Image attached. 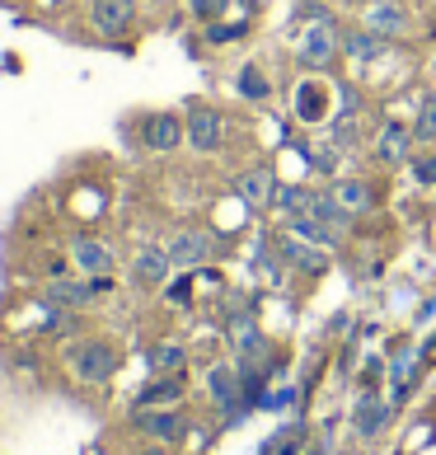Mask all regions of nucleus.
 Masks as SVG:
<instances>
[{"mask_svg":"<svg viewBox=\"0 0 436 455\" xmlns=\"http://www.w3.org/2000/svg\"><path fill=\"white\" fill-rule=\"evenodd\" d=\"M338 52H343V43H338V28L329 24V14H320L296 43V57H300V66H310V71H324Z\"/></svg>","mask_w":436,"mask_h":455,"instance_id":"1","label":"nucleus"},{"mask_svg":"<svg viewBox=\"0 0 436 455\" xmlns=\"http://www.w3.org/2000/svg\"><path fill=\"white\" fill-rule=\"evenodd\" d=\"M71 366H75L80 380L99 385V380H108L113 371H117V347L104 343V339H90V343H80V347L71 352Z\"/></svg>","mask_w":436,"mask_h":455,"instance_id":"2","label":"nucleus"},{"mask_svg":"<svg viewBox=\"0 0 436 455\" xmlns=\"http://www.w3.org/2000/svg\"><path fill=\"white\" fill-rule=\"evenodd\" d=\"M183 123H188V146L197 156H216V150L226 146V117L216 108H193Z\"/></svg>","mask_w":436,"mask_h":455,"instance_id":"3","label":"nucleus"},{"mask_svg":"<svg viewBox=\"0 0 436 455\" xmlns=\"http://www.w3.org/2000/svg\"><path fill=\"white\" fill-rule=\"evenodd\" d=\"M141 141L150 150H160V156H170V150H178L183 141H188V123H183L178 113H155V117H146Z\"/></svg>","mask_w":436,"mask_h":455,"instance_id":"4","label":"nucleus"},{"mask_svg":"<svg viewBox=\"0 0 436 455\" xmlns=\"http://www.w3.org/2000/svg\"><path fill=\"white\" fill-rule=\"evenodd\" d=\"M90 20L104 38H123L137 24V0H90Z\"/></svg>","mask_w":436,"mask_h":455,"instance_id":"5","label":"nucleus"},{"mask_svg":"<svg viewBox=\"0 0 436 455\" xmlns=\"http://www.w3.org/2000/svg\"><path fill=\"white\" fill-rule=\"evenodd\" d=\"M170 259H174V267H202L211 259V235L207 230H178L170 240Z\"/></svg>","mask_w":436,"mask_h":455,"instance_id":"6","label":"nucleus"},{"mask_svg":"<svg viewBox=\"0 0 436 455\" xmlns=\"http://www.w3.org/2000/svg\"><path fill=\"white\" fill-rule=\"evenodd\" d=\"M170 267H174L170 249H155V244H146L141 254H137V263H131V277H137L141 286H164V282H170Z\"/></svg>","mask_w":436,"mask_h":455,"instance_id":"7","label":"nucleus"},{"mask_svg":"<svg viewBox=\"0 0 436 455\" xmlns=\"http://www.w3.org/2000/svg\"><path fill=\"white\" fill-rule=\"evenodd\" d=\"M413 156V127L408 123H384V132L376 137V160L384 164H399Z\"/></svg>","mask_w":436,"mask_h":455,"instance_id":"8","label":"nucleus"},{"mask_svg":"<svg viewBox=\"0 0 436 455\" xmlns=\"http://www.w3.org/2000/svg\"><path fill=\"white\" fill-rule=\"evenodd\" d=\"M71 259H75L80 273H90V277H108L113 267H117L113 249L99 244V240H75V244H71Z\"/></svg>","mask_w":436,"mask_h":455,"instance_id":"9","label":"nucleus"},{"mask_svg":"<svg viewBox=\"0 0 436 455\" xmlns=\"http://www.w3.org/2000/svg\"><path fill=\"white\" fill-rule=\"evenodd\" d=\"M273 188H277V174L267 170V164H258V170H249V174L234 179V193H240L249 207H263V202L273 197Z\"/></svg>","mask_w":436,"mask_h":455,"instance_id":"10","label":"nucleus"},{"mask_svg":"<svg viewBox=\"0 0 436 455\" xmlns=\"http://www.w3.org/2000/svg\"><path fill=\"white\" fill-rule=\"evenodd\" d=\"M137 427H141L146 436H155V442H164V446H170V442H178V436L188 432V423H183V418H178L174 409H160V413H141V418H137Z\"/></svg>","mask_w":436,"mask_h":455,"instance_id":"11","label":"nucleus"},{"mask_svg":"<svg viewBox=\"0 0 436 455\" xmlns=\"http://www.w3.org/2000/svg\"><path fill=\"white\" fill-rule=\"evenodd\" d=\"M366 28L384 33V38H399V33H408V14L394 5V0H376L371 10H366Z\"/></svg>","mask_w":436,"mask_h":455,"instance_id":"12","label":"nucleus"},{"mask_svg":"<svg viewBox=\"0 0 436 455\" xmlns=\"http://www.w3.org/2000/svg\"><path fill=\"white\" fill-rule=\"evenodd\" d=\"M333 202H338V207L347 212V216H357V212H366L376 202V188L366 179H343V183H333Z\"/></svg>","mask_w":436,"mask_h":455,"instance_id":"13","label":"nucleus"},{"mask_svg":"<svg viewBox=\"0 0 436 455\" xmlns=\"http://www.w3.org/2000/svg\"><path fill=\"white\" fill-rule=\"evenodd\" d=\"M291 230H296V240H305V244H320V249H333L343 240L338 230H333L329 221H320V216H291Z\"/></svg>","mask_w":436,"mask_h":455,"instance_id":"14","label":"nucleus"},{"mask_svg":"<svg viewBox=\"0 0 436 455\" xmlns=\"http://www.w3.org/2000/svg\"><path fill=\"white\" fill-rule=\"evenodd\" d=\"M343 47H347V57H357V61H376V57L390 52V38L376 33V28H361V33H347Z\"/></svg>","mask_w":436,"mask_h":455,"instance_id":"15","label":"nucleus"},{"mask_svg":"<svg viewBox=\"0 0 436 455\" xmlns=\"http://www.w3.org/2000/svg\"><path fill=\"white\" fill-rule=\"evenodd\" d=\"M281 254H287V263L291 267H300V273H324V267H329V259H324V249L320 244H305V240H287V244H281Z\"/></svg>","mask_w":436,"mask_h":455,"instance_id":"16","label":"nucleus"},{"mask_svg":"<svg viewBox=\"0 0 436 455\" xmlns=\"http://www.w3.org/2000/svg\"><path fill=\"white\" fill-rule=\"evenodd\" d=\"M384 418H390V409H384V399H376V395H361L357 413H352V423H357V432H361V436H376V432L384 427Z\"/></svg>","mask_w":436,"mask_h":455,"instance_id":"17","label":"nucleus"},{"mask_svg":"<svg viewBox=\"0 0 436 455\" xmlns=\"http://www.w3.org/2000/svg\"><path fill=\"white\" fill-rule=\"evenodd\" d=\"M296 117L300 123H320L324 117V85L320 80H305V85L296 90Z\"/></svg>","mask_w":436,"mask_h":455,"instance_id":"18","label":"nucleus"},{"mask_svg":"<svg viewBox=\"0 0 436 455\" xmlns=\"http://www.w3.org/2000/svg\"><path fill=\"white\" fill-rule=\"evenodd\" d=\"M234 90H240L244 99H254V104H263V99L273 94V80H267L258 66L249 61V66H240V76H234Z\"/></svg>","mask_w":436,"mask_h":455,"instance_id":"19","label":"nucleus"},{"mask_svg":"<svg viewBox=\"0 0 436 455\" xmlns=\"http://www.w3.org/2000/svg\"><path fill=\"white\" fill-rule=\"evenodd\" d=\"M413 141L436 146V94H423V104H417V117H413Z\"/></svg>","mask_w":436,"mask_h":455,"instance_id":"20","label":"nucleus"},{"mask_svg":"<svg viewBox=\"0 0 436 455\" xmlns=\"http://www.w3.org/2000/svg\"><path fill=\"white\" fill-rule=\"evenodd\" d=\"M183 395V380H178V371H170L164 380H155L150 390H141V409H150V403H174Z\"/></svg>","mask_w":436,"mask_h":455,"instance_id":"21","label":"nucleus"},{"mask_svg":"<svg viewBox=\"0 0 436 455\" xmlns=\"http://www.w3.org/2000/svg\"><path fill=\"white\" fill-rule=\"evenodd\" d=\"M281 212L287 216H310L314 212V202H320V193H305V188H281Z\"/></svg>","mask_w":436,"mask_h":455,"instance_id":"22","label":"nucleus"},{"mask_svg":"<svg viewBox=\"0 0 436 455\" xmlns=\"http://www.w3.org/2000/svg\"><path fill=\"white\" fill-rule=\"evenodd\" d=\"M150 362H155V371H178L183 366V347L178 343H160L155 352H150Z\"/></svg>","mask_w":436,"mask_h":455,"instance_id":"23","label":"nucleus"},{"mask_svg":"<svg viewBox=\"0 0 436 455\" xmlns=\"http://www.w3.org/2000/svg\"><path fill=\"white\" fill-rule=\"evenodd\" d=\"M230 0H188V10L197 14V20H221Z\"/></svg>","mask_w":436,"mask_h":455,"instance_id":"24","label":"nucleus"},{"mask_svg":"<svg viewBox=\"0 0 436 455\" xmlns=\"http://www.w3.org/2000/svg\"><path fill=\"white\" fill-rule=\"evenodd\" d=\"M314 170H324V174L338 170V146H320V150H314Z\"/></svg>","mask_w":436,"mask_h":455,"instance_id":"25","label":"nucleus"},{"mask_svg":"<svg viewBox=\"0 0 436 455\" xmlns=\"http://www.w3.org/2000/svg\"><path fill=\"white\" fill-rule=\"evenodd\" d=\"M413 179H417V183H436V156L413 160Z\"/></svg>","mask_w":436,"mask_h":455,"instance_id":"26","label":"nucleus"},{"mask_svg":"<svg viewBox=\"0 0 436 455\" xmlns=\"http://www.w3.org/2000/svg\"><path fill=\"white\" fill-rule=\"evenodd\" d=\"M240 33H244V28H230V24H211V28H207V38H211V43H230V38H240Z\"/></svg>","mask_w":436,"mask_h":455,"instance_id":"27","label":"nucleus"},{"mask_svg":"<svg viewBox=\"0 0 436 455\" xmlns=\"http://www.w3.org/2000/svg\"><path fill=\"white\" fill-rule=\"evenodd\" d=\"M170 300H188V282H174L170 286Z\"/></svg>","mask_w":436,"mask_h":455,"instance_id":"28","label":"nucleus"},{"mask_svg":"<svg viewBox=\"0 0 436 455\" xmlns=\"http://www.w3.org/2000/svg\"><path fill=\"white\" fill-rule=\"evenodd\" d=\"M141 455H170V451H164V446H146Z\"/></svg>","mask_w":436,"mask_h":455,"instance_id":"29","label":"nucleus"}]
</instances>
